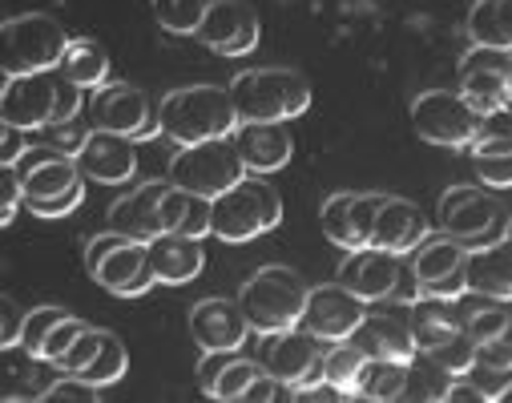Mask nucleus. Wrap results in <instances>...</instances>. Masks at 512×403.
Here are the masks:
<instances>
[{
  "label": "nucleus",
  "instance_id": "nucleus-1",
  "mask_svg": "<svg viewBox=\"0 0 512 403\" xmlns=\"http://www.w3.org/2000/svg\"><path fill=\"white\" fill-rule=\"evenodd\" d=\"M162 138L174 146H194L210 138H234L238 109L230 85H182L162 97L158 105Z\"/></svg>",
  "mask_w": 512,
  "mask_h": 403
},
{
  "label": "nucleus",
  "instance_id": "nucleus-2",
  "mask_svg": "<svg viewBox=\"0 0 512 403\" xmlns=\"http://www.w3.org/2000/svg\"><path fill=\"white\" fill-rule=\"evenodd\" d=\"M307 295H311V287L303 283L299 271H291V266H263V271H254L242 283L238 303L246 311L250 331L267 339V335H279V331H291L303 323Z\"/></svg>",
  "mask_w": 512,
  "mask_h": 403
},
{
  "label": "nucleus",
  "instance_id": "nucleus-3",
  "mask_svg": "<svg viewBox=\"0 0 512 403\" xmlns=\"http://www.w3.org/2000/svg\"><path fill=\"white\" fill-rule=\"evenodd\" d=\"M230 97H234L238 121H295L311 109L307 77L283 65L242 69L230 81Z\"/></svg>",
  "mask_w": 512,
  "mask_h": 403
},
{
  "label": "nucleus",
  "instance_id": "nucleus-4",
  "mask_svg": "<svg viewBox=\"0 0 512 403\" xmlns=\"http://www.w3.org/2000/svg\"><path fill=\"white\" fill-rule=\"evenodd\" d=\"M85 271L101 291H109L117 299H138L158 283L146 242L125 238L117 230H105L85 242Z\"/></svg>",
  "mask_w": 512,
  "mask_h": 403
},
{
  "label": "nucleus",
  "instance_id": "nucleus-5",
  "mask_svg": "<svg viewBox=\"0 0 512 403\" xmlns=\"http://www.w3.org/2000/svg\"><path fill=\"white\" fill-rule=\"evenodd\" d=\"M5 53H0V69L5 77L17 73H45V69H61V57L69 49V33L53 13H21L9 17L0 29Z\"/></svg>",
  "mask_w": 512,
  "mask_h": 403
},
{
  "label": "nucleus",
  "instance_id": "nucleus-6",
  "mask_svg": "<svg viewBox=\"0 0 512 403\" xmlns=\"http://www.w3.org/2000/svg\"><path fill=\"white\" fill-rule=\"evenodd\" d=\"M508 210L504 202L484 186H448L436 202V226L440 234L472 246H488L508 234Z\"/></svg>",
  "mask_w": 512,
  "mask_h": 403
},
{
  "label": "nucleus",
  "instance_id": "nucleus-7",
  "mask_svg": "<svg viewBox=\"0 0 512 403\" xmlns=\"http://www.w3.org/2000/svg\"><path fill=\"white\" fill-rule=\"evenodd\" d=\"M246 162L234 146V138H210V142H194V146H178V154L166 166V182L186 186L194 194L218 198L230 186H238L246 178Z\"/></svg>",
  "mask_w": 512,
  "mask_h": 403
},
{
  "label": "nucleus",
  "instance_id": "nucleus-8",
  "mask_svg": "<svg viewBox=\"0 0 512 403\" xmlns=\"http://www.w3.org/2000/svg\"><path fill=\"white\" fill-rule=\"evenodd\" d=\"M412 125L424 142L444 150H468L476 138L480 113L460 89H428L412 101Z\"/></svg>",
  "mask_w": 512,
  "mask_h": 403
},
{
  "label": "nucleus",
  "instance_id": "nucleus-9",
  "mask_svg": "<svg viewBox=\"0 0 512 403\" xmlns=\"http://www.w3.org/2000/svg\"><path fill=\"white\" fill-rule=\"evenodd\" d=\"M408 258L416 266L424 295L452 299V303H460L468 295V246L464 242H456L448 234H436V238L428 234Z\"/></svg>",
  "mask_w": 512,
  "mask_h": 403
},
{
  "label": "nucleus",
  "instance_id": "nucleus-10",
  "mask_svg": "<svg viewBox=\"0 0 512 403\" xmlns=\"http://www.w3.org/2000/svg\"><path fill=\"white\" fill-rule=\"evenodd\" d=\"M89 121H93L97 129L125 133V138H134V142L162 138V121H158L150 97H146L138 85H101V89L93 93Z\"/></svg>",
  "mask_w": 512,
  "mask_h": 403
},
{
  "label": "nucleus",
  "instance_id": "nucleus-11",
  "mask_svg": "<svg viewBox=\"0 0 512 403\" xmlns=\"http://www.w3.org/2000/svg\"><path fill=\"white\" fill-rule=\"evenodd\" d=\"M57 81H61V69L5 77V89H0V121L21 125L29 133H41L45 125H53V117H57Z\"/></svg>",
  "mask_w": 512,
  "mask_h": 403
},
{
  "label": "nucleus",
  "instance_id": "nucleus-12",
  "mask_svg": "<svg viewBox=\"0 0 512 403\" xmlns=\"http://www.w3.org/2000/svg\"><path fill=\"white\" fill-rule=\"evenodd\" d=\"M259 37H263L259 13L246 0H210V9L194 33V41H202L218 57H242L259 45Z\"/></svg>",
  "mask_w": 512,
  "mask_h": 403
},
{
  "label": "nucleus",
  "instance_id": "nucleus-13",
  "mask_svg": "<svg viewBox=\"0 0 512 403\" xmlns=\"http://www.w3.org/2000/svg\"><path fill=\"white\" fill-rule=\"evenodd\" d=\"M363 319H367V299H359V295H355L351 287H343L339 279H335V283H323V287H311L307 311H303V327H307L311 335H319L323 343L351 339Z\"/></svg>",
  "mask_w": 512,
  "mask_h": 403
},
{
  "label": "nucleus",
  "instance_id": "nucleus-14",
  "mask_svg": "<svg viewBox=\"0 0 512 403\" xmlns=\"http://www.w3.org/2000/svg\"><path fill=\"white\" fill-rule=\"evenodd\" d=\"M400 271H404V254L379 250V246H359V250H347L343 254L335 279L343 287H351L367 303H392L396 283H400Z\"/></svg>",
  "mask_w": 512,
  "mask_h": 403
},
{
  "label": "nucleus",
  "instance_id": "nucleus-15",
  "mask_svg": "<svg viewBox=\"0 0 512 403\" xmlns=\"http://www.w3.org/2000/svg\"><path fill=\"white\" fill-rule=\"evenodd\" d=\"M319 335H311L303 323L291 327V331H279V335H267V371L283 383V391L291 395L295 387L311 383L323 375V351H319Z\"/></svg>",
  "mask_w": 512,
  "mask_h": 403
},
{
  "label": "nucleus",
  "instance_id": "nucleus-16",
  "mask_svg": "<svg viewBox=\"0 0 512 403\" xmlns=\"http://www.w3.org/2000/svg\"><path fill=\"white\" fill-rule=\"evenodd\" d=\"M77 166L85 174V182H101V186H125L138 174V142L125 138L113 129H97L85 138V146L77 150Z\"/></svg>",
  "mask_w": 512,
  "mask_h": 403
},
{
  "label": "nucleus",
  "instance_id": "nucleus-17",
  "mask_svg": "<svg viewBox=\"0 0 512 403\" xmlns=\"http://www.w3.org/2000/svg\"><path fill=\"white\" fill-rule=\"evenodd\" d=\"M379 202L383 194H351V190H339L323 202V214H319V226L323 234L343 246V250H359V246H371V230H375V214H379Z\"/></svg>",
  "mask_w": 512,
  "mask_h": 403
},
{
  "label": "nucleus",
  "instance_id": "nucleus-18",
  "mask_svg": "<svg viewBox=\"0 0 512 403\" xmlns=\"http://www.w3.org/2000/svg\"><path fill=\"white\" fill-rule=\"evenodd\" d=\"M210 234L222 242H250V238L267 234V210H263L259 186H254L250 174L214 198V230Z\"/></svg>",
  "mask_w": 512,
  "mask_h": 403
},
{
  "label": "nucleus",
  "instance_id": "nucleus-19",
  "mask_svg": "<svg viewBox=\"0 0 512 403\" xmlns=\"http://www.w3.org/2000/svg\"><path fill=\"white\" fill-rule=\"evenodd\" d=\"M234 146L246 162L250 174H275L291 162L295 138H291V121H238L234 129Z\"/></svg>",
  "mask_w": 512,
  "mask_h": 403
},
{
  "label": "nucleus",
  "instance_id": "nucleus-20",
  "mask_svg": "<svg viewBox=\"0 0 512 403\" xmlns=\"http://www.w3.org/2000/svg\"><path fill=\"white\" fill-rule=\"evenodd\" d=\"M190 335L202 351H238L250 335L238 299H202L190 307Z\"/></svg>",
  "mask_w": 512,
  "mask_h": 403
},
{
  "label": "nucleus",
  "instance_id": "nucleus-21",
  "mask_svg": "<svg viewBox=\"0 0 512 403\" xmlns=\"http://www.w3.org/2000/svg\"><path fill=\"white\" fill-rule=\"evenodd\" d=\"M170 182H138L134 190H125L113 206H109V230L138 238V242H154L166 226H162V194Z\"/></svg>",
  "mask_w": 512,
  "mask_h": 403
},
{
  "label": "nucleus",
  "instance_id": "nucleus-22",
  "mask_svg": "<svg viewBox=\"0 0 512 403\" xmlns=\"http://www.w3.org/2000/svg\"><path fill=\"white\" fill-rule=\"evenodd\" d=\"M428 234H432V226L416 202L383 194L379 214H375V230H371V246L392 250V254H412Z\"/></svg>",
  "mask_w": 512,
  "mask_h": 403
},
{
  "label": "nucleus",
  "instance_id": "nucleus-23",
  "mask_svg": "<svg viewBox=\"0 0 512 403\" xmlns=\"http://www.w3.org/2000/svg\"><path fill=\"white\" fill-rule=\"evenodd\" d=\"M65 371L53 359H41L25 347H5V379H0V399L5 403H25V399H45L49 387Z\"/></svg>",
  "mask_w": 512,
  "mask_h": 403
},
{
  "label": "nucleus",
  "instance_id": "nucleus-24",
  "mask_svg": "<svg viewBox=\"0 0 512 403\" xmlns=\"http://www.w3.org/2000/svg\"><path fill=\"white\" fill-rule=\"evenodd\" d=\"M150 250V266L158 283L166 287H182V283H194L206 266V250H202V238H190V234H174V230H162L154 242H146Z\"/></svg>",
  "mask_w": 512,
  "mask_h": 403
},
{
  "label": "nucleus",
  "instance_id": "nucleus-25",
  "mask_svg": "<svg viewBox=\"0 0 512 403\" xmlns=\"http://www.w3.org/2000/svg\"><path fill=\"white\" fill-rule=\"evenodd\" d=\"M371 359H400V363H412L420 343L408 327V315L400 319L396 311H367V319L359 323V331L351 335Z\"/></svg>",
  "mask_w": 512,
  "mask_h": 403
},
{
  "label": "nucleus",
  "instance_id": "nucleus-26",
  "mask_svg": "<svg viewBox=\"0 0 512 403\" xmlns=\"http://www.w3.org/2000/svg\"><path fill=\"white\" fill-rule=\"evenodd\" d=\"M468 295L512 303V238L468 250Z\"/></svg>",
  "mask_w": 512,
  "mask_h": 403
},
{
  "label": "nucleus",
  "instance_id": "nucleus-27",
  "mask_svg": "<svg viewBox=\"0 0 512 403\" xmlns=\"http://www.w3.org/2000/svg\"><path fill=\"white\" fill-rule=\"evenodd\" d=\"M162 226L174 234H190V238H206L214 230V198L194 194L186 186H166L162 194Z\"/></svg>",
  "mask_w": 512,
  "mask_h": 403
},
{
  "label": "nucleus",
  "instance_id": "nucleus-28",
  "mask_svg": "<svg viewBox=\"0 0 512 403\" xmlns=\"http://www.w3.org/2000/svg\"><path fill=\"white\" fill-rule=\"evenodd\" d=\"M408 315V327L420 343V351H432L436 343H444L448 335H456L464 323H460V303L452 299H436V295H420L412 307H404Z\"/></svg>",
  "mask_w": 512,
  "mask_h": 403
},
{
  "label": "nucleus",
  "instance_id": "nucleus-29",
  "mask_svg": "<svg viewBox=\"0 0 512 403\" xmlns=\"http://www.w3.org/2000/svg\"><path fill=\"white\" fill-rule=\"evenodd\" d=\"M464 29L472 45H492L512 53V0H472Z\"/></svg>",
  "mask_w": 512,
  "mask_h": 403
},
{
  "label": "nucleus",
  "instance_id": "nucleus-30",
  "mask_svg": "<svg viewBox=\"0 0 512 403\" xmlns=\"http://www.w3.org/2000/svg\"><path fill=\"white\" fill-rule=\"evenodd\" d=\"M61 73L69 81H77L81 89H93L97 93L109 81V53L97 41H89V37H73L69 49H65V57H61Z\"/></svg>",
  "mask_w": 512,
  "mask_h": 403
},
{
  "label": "nucleus",
  "instance_id": "nucleus-31",
  "mask_svg": "<svg viewBox=\"0 0 512 403\" xmlns=\"http://www.w3.org/2000/svg\"><path fill=\"white\" fill-rule=\"evenodd\" d=\"M404 387H408V363L400 359H371L363 363L359 371V383H355V399H404Z\"/></svg>",
  "mask_w": 512,
  "mask_h": 403
},
{
  "label": "nucleus",
  "instance_id": "nucleus-32",
  "mask_svg": "<svg viewBox=\"0 0 512 403\" xmlns=\"http://www.w3.org/2000/svg\"><path fill=\"white\" fill-rule=\"evenodd\" d=\"M460 93L472 101L476 113H492L512 105V73L508 69H472L460 73Z\"/></svg>",
  "mask_w": 512,
  "mask_h": 403
},
{
  "label": "nucleus",
  "instance_id": "nucleus-33",
  "mask_svg": "<svg viewBox=\"0 0 512 403\" xmlns=\"http://www.w3.org/2000/svg\"><path fill=\"white\" fill-rule=\"evenodd\" d=\"M452 383H456V375L440 359H432L428 351H416V359L408 363L404 399H432V403H440V399H448V387Z\"/></svg>",
  "mask_w": 512,
  "mask_h": 403
},
{
  "label": "nucleus",
  "instance_id": "nucleus-34",
  "mask_svg": "<svg viewBox=\"0 0 512 403\" xmlns=\"http://www.w3.org/2000/svg\"><path fill=\"white\" fill-rule=\"evenodd\" d=\"M363 363H367V351L355 339H339L331 351H323V379H331L335 387H343L355 399V383H359Z\"/></svg>",
  "mask_w": 512,
  "mask_h": 403
},
{
  "label": "nucleus",
  "instance_id": "nucleus-35",
  "mask_svg": "<svg viewBox=\"0 0 512 403\" xmlns=\"http://www.w3.org/2000/svg\"><path fill=\"white\" fill-rule=\"evenodd\" d=\"M472 299H476L472 307H460V323L476 343H488L492 335L512 327V311L500 299H484V295H472Z\"/></svg>",
  "mask_w": 512,
  "mask_h": 403
},
{
  "label": "nucleus",
  "instance_id": "nucleus-36",
  "mask_svg": "<svg viewBox=\"0 0 512 403\" xmlns=\"http://www.w3.org/2000/svg\"><path fill=\"white\" fill-rule=\"evenodd\" d=\"M125 371H130V351H125V343H121L113 331H101V347H97L93 363L81 371V379H89L93 387H109V383H117Z\"/></svg>",
  "mask_w": 512,
  "mask_h": 403
},
{
  "label": "nucleus",
  "instance_id": "nucleus-37",
  "mask_svg": "<svg viewBox=\"0 0 512 403\" xmlns=\"http://www.w3.org/2000/svg\"><path fill=\"white\" fill-rule=\"evenodd\" d=\"M154 5V17L166 33L174 37H194L206 9H210V0H150Z\"/></svg>",
  "mask_w": 512,
  "mask_h": 403
},
{
  "label": "nucleus",
  "instance_id": "nucleus-38",
  "mask_svg": "<svg viewBox=\"0 0 512 403\" xmlns=\"http://www.w3.org/2000/svg\"><path fill=\"white\" fill-rule=\"evenodd\" d=\"M512 150V105L504 109H492V113H480V125H476V138L468 146V154H508Z\"/></svg>",
  "mask_w": 512,
  "mask_h": 403
},
{
  "label": "nucleus",
  "instance_id": "nucleus-39",
  "mask_svg": "<svg viewBox=\"0 0 512 403\" xmlns=\"http://www.w3.org/2000/svg\"><path fill=\"white\" fill-rule=\"evenodd\" d=\"M263 371H267V363H254V359L234 355V359L226 363V371L218 375V383H214L210 399H222V403H242V399H246V391H250V383L259 379Z\"/></svg>",
  "mask_w": 512,
  "mask_h": 403
},
{
  "label": "nucleus",
  "instance_id": "nucleus-40",
  "mask_svg": "<svg viewBox=\"0 0 512 403\" xmlns=\"http://www.w3.org/2000/svg\"><path fill=\"white\" fill-rule=\"evenodd\" d=\"M428 355H432V359H440V363L460 379V375H468V371H472V363H476V339L460 327L456 335H448L444 343H436Z\"/></svg>",
  "mask_w": 512,
  "mask_h": 403
},
{
  "label": "nucleus",
  "instance_id": "nucleus-41",
  "mask_svg": "<svg viewBox=\"0 0 512 403\" xmlns=\"http://www.w3.org/2000/svg\"><path fill=\"white\" fill-rule=\"evenodd\" d=\"M464 379H472L480 387L484 403H504V395L512 391V367H500V363H488V359H476Z\"/></svg>",
  "mask_w": 512,
  "mask_h": 403
},
{
  "label": "nucleus",
  "instance_id": "nucleus-42",
  "mask_svg": "<svg viewBox=\"0 0 512 403\" xmlns=\"http://www.w3.org/2000/svg\"><path fill=\"white\" fill-rule=\"evenodd\" d=\"M69 311L65 307H53V303H45V307H37V311H29V323H25V335H21V347L25 351H33V355H41V347H45V339L53 335V327L65 319Z\"/></svg>",
  "mask_w": 512,
  "mask_h": 403
},
{
  "label": "nucleus",
  "instance_id": "nucleus-43",
  "mask_svg": "<svg viewBox=\"0 0 512 403\" xmlns=\"http://www.w3.org/2000/svg\"><path fill=\"white\" fill-rule=\"evenodd\" d=\"M476 182L488 190H512V150L508 154H476L472 158Z\"/></svg>",
  "mask_w": 512,
  "mask_h": 403
},
{
  "label": "nucleus",
  "instance_id": "nucleus-44",
  "mask_svg": "<svg viewBox=\"0 0 512 403\" xmlns=\"http://www.w3.org/2000/svg\"><path fill=\"white\" fill-rule=\"evenodd\" d=\"M45 142H53L57 150H65L69 158H77V150L85 146V138L93 133V121H81V117H69V121H53L41 129Z\"/></svg>",
  "mask_w": 512,
  "mask_h": 403
},
{
  "label": "nucleus",
  "instance_id": "nucleus-45",
  "mask_svg": "<svg viewBox=\"0 0 512 403\" xmlns=\"http://www.w3.org/2000/svg\"><path fill=\"white\" fill-rule=\"evenodd\" d=\"M85 198V182L69 186L65 194H53V198H25V210L37 214V218H69Z\"/></svg>",
  "mask_w": 512,
  "mask_h": 403
},
{
  "label": "nucleus",
  "instance_id": "nucleus-46",
  "mask_svg": "<svg viewBox=\"0 0 512 403\" xmlns=\"http://www.w3.org/2000/svg\"><path fill=\"white\" fill-rule=\"evenodd\" d=\"M97 347H101V327H85V331L73 339V347H69V351L57 359V367H61L65 375H81V371L93 363Z\"/></svg>",
  "mask_w": 512,
  "mask_h": 403
},
{
  "label": "nucleus",
  "instance_id": "nucleus-47",
  "mask_svg": "<svg viewBox=\"0 0 512 403\" xmlns=\"http://www.w3.org/2000/svg\"><path fill=\"white\" fill-rule=\"evenodd\" d=\"M25 206V182L17 166H0V226H13Z\"/></svg>",
  "mask_w": 512,
  "mask_h": 403
},
{
  "label": "nucleus",
  "instance_id": "nucleus-48",
  "mask_svg": "<svg viewBox=\"0 0 512 403\" xmlns=\"http://www.w3.org/2000/svg\"><path fill=\"white\" fill-rule=\"evenodd\" d=\"M85 327H89V323H81V319L65 315V319H61V323L53 327V335L45 339V347H41V359H53V363H57V359H61V355H65V351L73 347V339H77V335H81Z\"/></svg>",
  "mask_w": 512,
  "mask_h": 403
},
{
  "label": "nucleus",
  "instance_id": "nucleus-49",
  "mask_svg": "<svg viewBox=\"0 0 512 403\" xmlns=\"http://www.w3.org/2000/svg\"><path fill=\"white\" fill-rule=\"evenodd\" d=\"M49 403H57V399H81V403H97L101 399V387H93L89 379H81V375H61L53 387H49V395H45Z\"/></svg>",
  "mask_w": 512,
  "mask_h": 403
},
{
  "label": "nucleus",
  "instance_id": "nucleus-50",
  "mask_svg": "<svg viewBox=\"0 0 512 403\" xmlns=\"http://www.w3.org/2000/svg\"><path fill=\"white\" fill-rule=\"evenodd\" d=\"M0 311H5V323H0V347H21V335H25L29 311H21V303H17L13 295H5Z\"/></svg>",
  "mask_w": 512,
  "mask_h": 403
},
{
  "label": "nucleus",
  "instance_id": "nucleus-51",
  "mask_svg": "<svg viewBox=\"0 0 512 403\" xmlns=\"http://www.w3.org/2000/svg\"><path fill=\"white\" fill-rule=\"evenodd\" d=\"M29 150V129L0 121V166H17Z\"/></svg>",
  "mask_w": 512,
  "mask_h": 403
},
{
  "label": "nucleus",
  "instance_id": "nucleus-52",
  "mask_svg": "<svg viewBox=\"0 0 512 403\" xmlns=\"http://www.w3.org/2000/svg\"><path fill=\"white\" fill-rule=\"evenodd\" d=\"M287 399H299V403H343V399H351L343 387H335L331 379H311V383H303V387H295Z\"/></svg>",
  "mask_w": 512,
  "mask_h": 403
},
{
  "label": "nucleus",
  "instance_id": "nucleus-53",
  "mask_svg": "<svg viewBox=\"0 0 512 403\" xmlns=\"http://www.w3.org/2000/svg\"><path fill=\"white\" fill-rule=\"evenodd\" d=\"M238 351H202V363H198V387L210 395L214 391V383H218V375L226 371V363L234 359Z\"/></svg>",
  "mask_w": 512,
  "mask_h": 403
},
{
  "label": "nucleus",
  "instance_id": "nucleus-54",
  "mask_svg": "<svg viewBox=\"0 0 512 403\" xmlns=\"http://www.w3.org/2000/svg\"><path fill=\"white\" fill-rule=\"evenodd\" d=\"M476 359H488V363H500V367H512V327L492 335L488 343H476Z\"/></svg>",
  "mask_w": 512,
  "mask_h": 403
},
{
  "label": "nucleus",
  "instance_id": "nucleus-55",
  "mask_svg": "<svg viewBox=\"0 0 512 403\" xmlns=\"http://www.w3.org/2000/svg\"><path fill=\"white\" fill-rule=\"evenodd\" d=\"M250 178H254V186H259V198H263V210H267V230H275L283 222V202L267 182H259V174H250Z\"/></svg>",
  "mask_w": 512,
  "mask_h": 403
},
{
  "label": "nucleus",
  "instance_id": "nucleus-56",
  "mask_svg": "<svg viewBox=\"0 0 512 403\" xmlns=\"http://www.w3.org/2000/svg\"><path fill=\"white\" fill-rule=\"evenodd\" d=\"M444 403H484V395H480V387H476L472 379L460 375V379L448 387V399H444Z\"/></svg>",
  "mask_w": 512,
  "mask_h": 403
},
{
  "label": "nucleus",
  "instance_id": "nucleus-57",
  "mask_svg": "<svg viewBox=\"0 0 512 403\" xmlns=\"http://www.w3.org/2000/svg\"><path fill=\"white\" fill-rule=\"evenodd\" d=\"M504 238H512V218H508V234H504Z\"/></svg>",
  "mask_w": 512,
  "mask_h": 403
},
{
  "label": "nucleus",
  "instance_id": "nucleus-58",
  "mask_svg": "<svg viewBox=\"0 0 512 403\" xmlns=\"http://www.w3.org/2000/svg\"><path fill=\"white\" fill-rule=\"evenodd\" d=\"M504 403H512V391H508V395H504Z\"/></svg>",
  "mask_w": 512,
  "mask_h": 403
}]
</instances>
